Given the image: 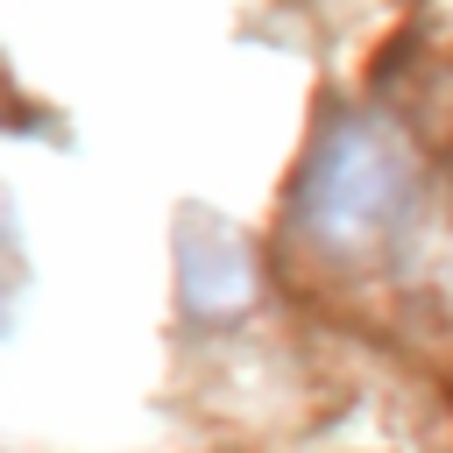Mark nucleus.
<instances>
[{
	"instance_id": "f03ea898",
	"label": "nucleus",
	"mask_w": 453,
	"mask_h": 453,
	"mask_svg": "<svg viewBox=\"0 0 453 453\" xmlns=\"http://www.w3.org/2000/svg\"><path fill=\"white\" fill-rule=\"evenodd\" d=\"M177 262H184V304L191 311H234V304H248V283H255L248 276V248L226 226L191 219Z\"/></svg>"
},
{
	"instance_id": "f257e3e1",
	"label": "nucleus",
	"mask_w": 453,
	"mask_h": 453,
	"mask_svg": "<svg viewBox=\"0 0 453 453\" xmlns=\"http://www.w3.org/2000/svg\"><path fill=\"white\" fill-rule=\"evenodd\" d=\"M411 184H418L411 149H403L382 120L347 113V120L326 127V142H319L311 163H304L297 226H304L326 255H361V248H375V241L403 219Z\"/></svg>"
}]
</instances>
